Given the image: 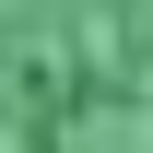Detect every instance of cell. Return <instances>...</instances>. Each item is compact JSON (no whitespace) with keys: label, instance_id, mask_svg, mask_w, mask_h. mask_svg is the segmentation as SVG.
Returning <instances> with one entry per match:
<instances>
[{"label":"cell","instance_id":"1","mask_svg":"<svg viewBox=\"0 0 153 153\" xmlns=\"http://www.w3.org/2000/svg\"><path fill=\"white\" fill-rule=\"evenodd\" d=\"M0 153H153V0H0Z\"/></svg>","mask_w":153,"mask_h":153}]
</instances>
